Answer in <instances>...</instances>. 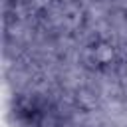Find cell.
I'll return each instance as SVG.
<instances>
[{"instance_id":"6da1fadb","label":"cell","mask_w":127,"mask_h":127,"mask_svg":"<svg viewBox=\"0 0 127 127\" xmlns=\"http://www.w3.org/2000/svg\"><path fill=\"white\" fill-rule=\"evenodd\" d=\"M93 52H95V60H97L99 64H107V62L113 60V48H111V46H99V48H95Z\"/></svg>"},{"instance_id":"7a4b0ae2","label":"cell","mask_w":127,"mask_h":127,"mask_svg":"<svg viewBox=\"0 0 127 127\" xmlns=\"http://www.w3.org/2000/svg\"><path fill=\"white\" fill-rule=\"evenodd\" d=\"M125 16H127V6H125Z\"/></svg>"}]
</instances>
